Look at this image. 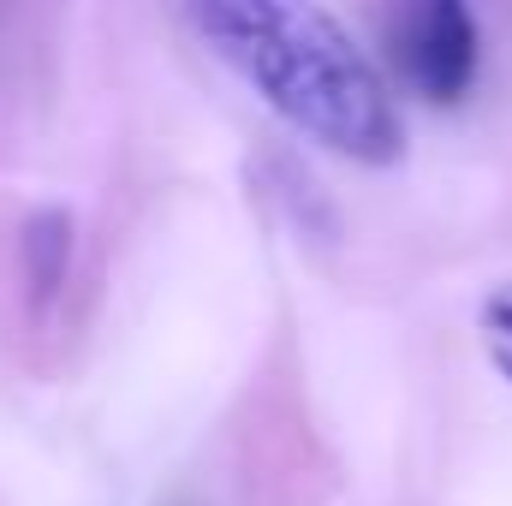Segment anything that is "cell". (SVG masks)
Wrapping results in <instances>:
<instances>
[{
	"label": "cell",
	"mask_w": 512,
	"mask_h": 506,
	"mask_svg": "<svg viewBox=\"0 0 512 506\" xmlns=\"http://www.w3.org/2000/svg\"><path fill=\"white\" fill-rule=\"evenodd\" d=\"M191 30L256 96L322 149L387 167L405 149V120L382 72L316 0H185Z\"/></svg>",
	"instance_id": "1"
},
{
	"label": "cell",
	"mask_w": 512,
	"mask_h": 506,
	"mask_svg": "<svg viewBox=\"0 0 512 506\" xmlns=\"http://www.w3.org/2000/svg\"><path fill=\"white\" fill-rule=\"evenodd\" d=\"M387 54L411 96L453 108L477 84V18L465 0H387Z\"/></svg>",
	"instance_id": "2"
},
{
	"label": "cell",
	"mask_w": 512,
	"mask_h": 506,
	"mask_svg": "<svg viewBox=\"0 0 512 506\" xmlns=\"http://www.w3.org/2000/svg\"><path fill=\"white\" fill-rule=\"evenodd\" d=\"M24 256H30V286H36V292H54L60 274H66V256H72V227H66V215L30 221Z\"/></svg>",
	"instance_id": "3"
},
{
	"label": "cell",
	"mask_w": 512,
	"mask_h": 506,
	"mask_svg": "<svg viewBox=\"0 0 512 506\" xmlns=\"http://www.w3.org/2000/svg\"><path fill=\"white\" fill-rule=\"evenodd\" d=\"M483 346H489L495 370L512 381V280L501 292H489V304H483Z\"/></svg>",
	"instance_id": "4"
}]
</instances>
